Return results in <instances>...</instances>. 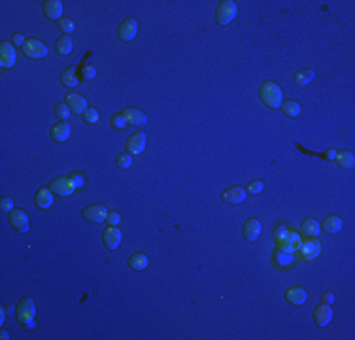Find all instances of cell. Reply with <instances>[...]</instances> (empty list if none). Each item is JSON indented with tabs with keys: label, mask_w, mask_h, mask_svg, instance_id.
I'll return each instance as SVG.
<instances>
[{
	"label": "cell",
	"mask_w": 355,
	"mask_h": 340,
	"mask_svg": "<svg viewBox=\"0 0 355 340\" xmlns=\"http://www.w3.org/2000/svg\"><path fill=\"white\" fill-rule=\"evenodd\" d=\"M261 100L268 106V108H280L282 106V89L274 82H264L261 85Z\"/></svg>",
	"instance_id": "cell-1"
},
{
	"label": "cell",
	"mask_w": 355,
	"mask_h": 340,
	"mask_svg": "<svg viewBox=\"0 0 355 340\" xmlns=\"http://www.w3.org/2000/svg\"><path fill=\"white\" fill-rule=\"evenodd\" d=\"M34 318H36V306H34L32 298H23L19 306H17V320L23 327L32 329Z\"/></svg>",
	"instance_id": "cell-2"
},
{
	"label": "cell",
	"mask_w": 355,
	"mask_h": 340,
	"mask_svg": "<svg viewBox=\"0 0 355 340\" xmlns=\"http://www.w3.org/2000/svg\"><path fill=\"white\" fill-rule=\"evenodd\" d=\"M236 2H232V0H221L220 4H218V8H216V21L220 23V25H228L234 17H236Z\"/></svg>",
	"instance_id": "cell-3"
},
{
	"label": "cell",
	"mask_w": 355,
	"mask_h": 340,
	"mask_svg": "<svg viewBox=\"0 0 355 340\" xmlns=\"http://www.w3.org/2000/svg\"><path fill=\"white\" fill-rule=\"evenodd\" d=\"M296 252H298V257H300L302 261H314L318 255L322 254V244H320L316 238H308V240H304V242L300 244V248H298Z\"/></svg>",
	"instance_id": "cell-4"
},
{
	"label": "cell",
	"mask_w": 355,
	"mask_h": 340,
	"mask_svg": "<svg viewBox=\"0 0 355 340\" xmlns=\"http://www.w3.org/2000/svg\"><path fill=\"white\" fill-rule=\"evenodd\" d=\"M278 244V250H284V252H289V254H295L296 250L300 248V244H302V238H300V234L296 232V230L289 229L288 234L282 238L280 242H276Z\"/></svg>",
	"instance_id": "cell-5"
},
{
	"label": "cell",
	"mask_w": 355,
	"mask_h": 340,
	"mask_svg": "<svg viewBox=\"0 0 355 340\" xmlns=\"http://www.w3.org/2000/svg\"><path fill=\"white\" fill-rule=\"evenodd\" d=\"M50 189H51V193H55V195L68 196V195H72L78 187L76 184L72 182V178H57L50 184Z\"/></svg>",
	"instance_id": "cell-6"
},
{
	"label": "cell",
	"mask_w": 355,
	"mask_h": 340,
	"mask_svg": "<svg viewBox=\"0 0 355 340\" xmlns=\"http://www.w3.org/2000/svg\"><path fill=\"white\" fill-rule=\"evenodd\" d=\"M23 53H25L26 57H30V59H42L48 55V48H46V44H42L40 40H26L25 46H23Z\"/></svg>",
	"instance_id": "cell-7"
},
{
	"label": "cell",
	"mask_w": 355,
	"mask_h": 340,
	"mask_svg": "<svg viewBox=\"0 0 355 340\" xmlns=\"http://www.w3.org/2000/svg\"><path fill=\"white\" fill-rule=\"evenodd\" d=\"M108 210H106V206H102V204H91V206H87L84 210V218L87 221H93V223H104V221L108 220Z\"/></svg>",
	"instance_id": "cell-8"
},
{
	"label": "cell",
	"mask_w": 355,
	"mask_h": 340,
	"mask_svg": "<svg viewBox=\"0 0 355 340\" xmlns=\"http://www.w3.org/2000/svg\"><path fill=\"white\" fill-rule=\"evenodd\" d=\"M136 32H138V23H136L134 17H127L121 25H119V38L123 40V42H130V40H134Z\"/></svg>",
	"instance_id": "cell-9"
},
{
	"label": "cell",
	"mask_w": 355,
	"mask_h": 340,
	"mask_svg": "<svg viewBox=\"0 0 355 340\" xmlns=\"http://www.w3.org/2000/svg\"><path fill=\"white\" fill-rule=\"evenodd\" d=\"M10 225L19 232H28V216L23 210H12L8 216Z\"/></svg>",
	"instance_id": "cell-10"
},
{
	"label": "cell",
	"mask_w": 355,
	"mask_h": 340,
	"mask_svg": "<svg viewBox=\"0 0 355 340\" xmlns=\"http://www.w3.org/2000/svg\"><path fill=\"white\" fill-rule=\"evenodd\" d=\"M16 46L10 42H2L0 44V64L4 68H10L16 64Z\"/></svg>",
	"instance_id": "cell-11"
},
{
	"label": "cell",
	"mask_w": 355,
	"mask_h": 340,
	"mask_svg": "<svg viewBox=\"0 0 355 340\" xmlns=\"http://www.w3.org/2000/svg\"><path fill=\"white\" fill-rule=\"evenodd\" d=\"M314 320L320 327H327L330 322H332V308L330 304H320L316 310H314Z\"/></svg>",
	"instance_id": "cell-12"
},
{
	"label": "cell",
	"mask_w": 355,
	"mask_h": 340,
	"mask_svg": "<svg viewBox=\"0 0 355 340\" xmlns=\"http://www.w3.org/2000/svg\"><path fill=\"white\" fill-rule=\"evenodd\" d=\"M146 148V134L144 132H136L127 140V153L128 155H140Z\"/></svg>",
	"instance_id": "cell-13"
},
{
	"label": "cell",
	"mask_w": 355,
	"mask_h": 340,
	"mask_svg": "<svg viewBox=\"0 0 355 340\" xmlns=\"http://www.w3.org/2000/svg\"><path fill=\"white\" fill-rule=\"evenodd\" d=\"M102 240H104V244L110 248V250H118L119 244H121V230H119V227L110 225L108 229L104 230Z\"/></svg>",
	"instance_id": "cell-14"
},
{
	"label": "cell",
	"mask_w": 355,
	"mask_h": 340,
	"mask_svg": "<svg viewBox=\"0 0 355 340\" xmlns=\"http://www.w3.org/2000/svg\"><path fill=\"white\" fill-rule=\"evenodd\" d=\"M42 10L48 19H53V21H60V16H62V2L59 0H46L42 2Z\"/></svg>",
	"instance_id": "cell-15"
},
{
	"label": "cell",
	"mask_w": 355,
	"mask_h": 340,
	"mask_svg": "<svg viewBox=\"0 0 355 340\" xmlns=\"http://www.w3.org/2000/svg\"><path fill=\"white\" fill-rule=\"evenodd\" d=\"M221 198L228 204H240L246 200V189H240V187H230L227 191L221 193Z\"/></svg>",
	"instance_id": "cell-16"
},
{
	"label": "cell",
	"mask_w": 355,
	"mask_h": 340,
	"mask_svg": "<svg viewBox=\"0 0 355 340\" xmlns=\"http://www.w3.org/2000/svg\"><path fill=\"white\" fill-rule=\"evenodd\" d=\"M66 104L70 106V110L74 112V114H85V110L89 108V106H87V100L78 93L66 94Z\"/></svg>",
	"instance_id": "cell-17"
},
{
	"label": "cell",
	"mask_w": 355,
	"mask_h": 340,
	"mask_svg": "<svg viewBox=\"0 0 355 340\" xmlns=\"http://www.w3.org/2000/svg\"><path fill=\"white\" fill-rule=\"evenodd\" d=\"M50 134L55 142H64V140H68V136H70V125H68L66 121H59V123H55L51 127Z\"/></svg>",
	"instance_id": "cell-18"
},
{
	"label": "cell",
	"mask_w": 355,
	"mask_h": 340,
	"mask_svg": "<svg viewBox=\"0 0 355 340\" xmlns=\"http://www.w3.org/2000/svg\"><path fill=\"white\" fill-rule=\"evenodd\" d=\"M242 230H244L246 240L254 242V240H257V238L261 236V221L259 220H248Z\"/></svg>",
	"instance_id": "cell-19"
},
{
	"label": "cell",
	"mask_w": 355,
	"mask_h": 340,
	"mask_svg": "<svg viewBox=\"0 0 355 340\" xmlns=\"http://www.w3.org/2000/svg\"><path fill=\"white\" fill-rule=\"evenodd\" d=\"M123 116L127 118L128 125H144L146 121H148V116L142 114V110H138V108H132V106H128L123 110Z\"/></svg>",
	"instance_id": "cell-20"
},
{
	"label": "cell",
	"mask_w": 355,
	"mask_h": 340,
	"mask_svg": "<svg viewBox=\"0 0 355 340\" xmlns=\"http://www.w3.org/2000/svg\"><path fill=\"white\" fill-rule=\"evenodd\" d=\"M286 298H288L291 304H304L306 298H308V293H306L302 288H289L288 291H286Z\"/></svg>",
	"instance_id": "cell-21"
},
{
	"label": "cell",
	"mask_w": 355,
	"mask_h": 340,
	"mask_svg": "<svg viewBox=\"0 0 355 340\" xmlns=\"http://www.w3.org/2000/svg\"><path fill=\"white\" fill-rule=\"evenodd\" d=\"M274 263L280 268H289L291 264L295 263V255L289 254V252H284V250H276L274 252Z\"/></svg>",
	"instance_id": "cell-22"
},
{
	"label": "cell",
	"mask_w": 355,
	"mask_h": 340,
	"mask_svg": "<svg viewBox=\"0 0 355 340\" xmlns=\"http://www.w3.org/2000/svg\"><path fill=\"white\" fill-rule=\"evenodd\" d=\"M34 204L38 206V208H50L51 204H53V195H51V189H40L38 193H36V198H34Z\"/></svg>",
	"instance_id": "cell-23"
},
{
	"label": "cell",
	"mask_w": 355,
	"mask_h": 340,
	"mask_svg": "<svg viewBox=\"0 0 355 340\" xmlns=\"http://www.w3.org/2000/svg\"><path fill=\"white\" fill-rule=\"evenodd\" d=\"M300 230H302L308 238H316L318 234H320V223L314 220V218H308V220L302 221Z\"/></svg>",
	"instance_id": "cell-24"
},
{
	"label": "cell",
	"mask_w": 355,
	"mask_h": 340,
	"mask_svg": "<svg viewBox=\"0 0 355 340\" xmlns=\"http://www.w3.org/2000/svg\"><path fill=\"white\" fill-rule=\"evenodd\" d=\"M148 255L144 254H134L128 257V266L130 268H134V270H144L146 266H148Z\"/></svg>",
	"instance_id": "cell-25"
},
{
	"label": "cell",
	"mask_w": 355,
	"mask_h": 340,
	"mask_svg": "<svg viewBox=\"0 0 355 340\" xmlns=\"http://www.w3.org/2000/svg\"><path fill=\"white\" fill-rule=\"evenodd\" d=\"M342 229V220L338 216H327L325 221H323V230L327 232H338Z\"/></svg>",
	"instance_id": "cell-26"
},
{
	"label": "cell",
	"mask_w": 355,
	"mask_h": 340,
	"mask_svg": "<svg viewBox=\"0 0 355 340\" xmlns=\"http://www.w3.org/2000/svg\"><path fill=\"white\" fill-rule=\"evenodd\" d=\"M334 161L338 162L342 168H354V153L352 152H336Z\"/></svg>",
	"instance_id": "cell-27"
},
{
	"label": "cell",
	"mask_w": 355,
	"mask_h": 340,
	"mask_svg": "<svg viewBox=\"0 0 355 340\" xmlns=\"http://www.w3.org/2000/svg\"><path fill=\"white\" fill-rule=\"evenodd\" d=\"M60 82L62 85H66V87H76L80 84V80L76 76V70L74 68H66L62 74H60Z\"/></svg>",
	"instance_id": "cell-28"
},
{
	"label": "cell",
	"mask_w": 355,
	"mask_h": 340,
	"mask_svg": "<svg viewBox=\"0 0 355 340\" xmlns=\"http://www.w3.org/2000/svg\"><path fill=\"white\" fill-rule=\"evenodd\" d=\"M72 38L70 36H60L59 40L55 42V48L59 51L60 55H68V53H72Z\"/></svg>",
	"instance_id": "cell-29"
},
{
	"label": "cell",
	"mask_w": 355,
	"mask_h": 340,
	"mask_svg": "<svg viewBox=\"0 0 355 340\" xmlns=\"http://www.w3.org/2000/svg\"><path fill=\"white\" fill-rule=\"evenodd\" d=\"M282 108H284V114L289 116V118H296V116H300V104L295 100H286L282 104Z\"/></svg>",
	"instance_id": "cell-30"
},
{
	"label": "cell",
	"mask_w": 355,
	"mask_h": 340,
	"mask_svg": "<svg viewBox=\"0 0 355 340\" xmlns=\"http://www.w3.org/2000/svg\"><path fill=\"white\" fill-rule=\"evenodd\" d=\"M296 85H308L314 80V70H302V72H296L293 76Z\"/></svg>",
	"instance_id": "cell-31"
},
{
	"label": "cell",
	"mask_w": 355,
	"mask_h": 340,
	"mask_svg": "<svg viewBox=\"0 0 355 340\" xmlns=\"http://www.w3.org/2000/svg\"><path fill=\"white\" fill-rule=\"evenodd\" d=\"M53 112H55V116H57L59 119H62V121H66V119L70 118V114H72V110H70V106H68L66 102L57 104V106L53 108Z\"/></svg>",
	"instance_id": "cell-32"
},
{
	"label": "cell",
	"mask_w": 355,
	"mask_h": 340,
	"mask_svg": "<svg viewBox=\"0 0 355 340\" xmlns=\"http://www.w3.org/2000/svg\"><path fill=\"white\" fill-rule=\"evenodd\" d=\"M80 76H82V80H93L96 76V70H94V66L91 62H84L80 66Z\"/></svg>",
	"instance_id": "cell-33"
},
{
	"label": "cell",
	"mask_w": 355,
	"mask_h": 340,
	"mask_svg": "<svg viewBox=\"0 0 355 340\" xmlns=\"http://www.w3.org/2000/svg\"><path fill=\"white\" fill-rule=\"evenodd\" d=\"M116 164H118L119 168H128L132 164V155L121 153V155H118V159H116Z\"/></svg>",
	"instance_id": "cell-34"
},
{
	"label": "cell",
	"mask_w": 355,
	"mask_h": 340,
	"mask_svg": "<svg viewBox=\"0 0 355 340\" xmlns=\"http://www.w3.org/2000/svg\"><path fill=\"white\" fill-rule=\"evenodd\" d=\"M59 28L64 34H72V32H74V28H76V23H74L72 19H60V21H59Z\"/></svg>",
	"instance_id": "cell-35"
},
{
	"label": "cell",
	"mask_w": 355,
	"mask_h": 340,
	"mask_svg": "<svg viewBox=\"0 0 355 340\" xmlns=\"http://www.w3.org/2000/svg\"><path fill=\"white\" fill-rule=\"evenodd\" d=\"M112 125H114L116 128H125L128 125V121L123 114H116V116L112 118Z\"/></svg>",
	"instance_id": "cell-36"
},
{
	"label": "cell",
	"mask_w": 355,
	"mask_h": 340,
	"mask_svg": "<svg viewBox=\"0 0 355 340\" xmlns=\"http://www.w3.org/2000/svg\"><path fill=\"white\" fill-rule=\"evenodd\" d=\"M84 119L87 123H96L98 121V112L94 110V108H87L84 114Z\"/></svg>",
	"instance_id": "cell-37"
},
{
	"label": "cell",
	"mask_w": 355,
	"mask_h": 340,
	"mask_svg": "<svg viewBox=\"0 0 355 340\" xmlns=\"http://www.w3.org/2000/svg\"><path fill=\"white\" fill-rule=\"evenodd\" d=\"M262 182H259V180H255V182H250L248 184V191L252 193V195H257V193H261L262 191Z\"/></svg>",
	"instance_id": "cell-38"
},
{
	"label": "cell",
	"mask_w": 355,
	"mask_h": 340,
	"mask_svg": "<svg viewBox=\"0 0 355 340\" xmlns=\"http://www.w3.org/2000/svg\"><path fill=\"white\" fill-rule=\"evenodd\" d=\"M0 208H2V212H12L14 210V200L10 198V196H4L2 200H0Z\"/></svg>",
	"instance_id": "cell-39"
},
{
	"label": "cell",
	"mask_w": 355,
	"mask_h": 340,
	"mask_svg": "<svg viewBox=\"0 0 355 340\" xmlns=\"http://www.w3.org/2000/svg\"><path fill=\"white\" fill-rule=\"evenodd\" d=\"M108 223H110V225H116V227H119V223H121V216H119L118 212H110L108 214Z\"/></svg>",
	"instance_id": "cell-40"
},
{
	"label": "cell",
	"mask_w": 355,
	"mask_h": 340,
	"mask_svg": "<svg viewBox=\"0 0 355 340\" xmlns=\"http://www.w3.org/2000/svg\"><path fill=\"white\" fill-rule=\"evenodd\" d=\"M72 182L76 184L78 189H82V187L85 186V178L82 176V174H72Z\"/></svg>",
	"instance_id": "cell-41"
},
{
	"label": "cell",
	"mask_w": 355,
	"mask_h": 340,
	"mask_svg": "<svg viewBox=\"0 0 355 340\" xmlns=\"http://www.w3.org/2000/svg\"><path fill=\"white\" fill-rule=\"evenodd\" d=\"M25 36H23V34H16V36H14V46H21V48H23V46H25Z\"/></svg>",
	"instance_id": "cell-42"
},
{
	"label": "cell",
	"mask_w": 355,
	"mask_h": 340,
	"mask_svg": "<svg viewBox=\"0 0 355 340\" xmlns=\"http://www.w3.org/2000/svg\"><path fill=\"white\" fill-rule=\"evenodd\" d=\"M332 300H334V295H332L330 291L323 293V302H325V304H332Z\"/></svg>",
	"instance_id": "cell-43"
}]
</instances>
